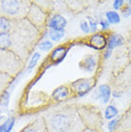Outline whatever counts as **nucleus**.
Segmentation results:
<instances>
[{
    "mask_svg": "<svg viewBox=\"0 0 131 132\" xmlns=\"http://www.w3.org/2000/svg\"><path fill=\"white\" fill-rule=\"evenodd\" d=\"M42 37V33L30 23L27 18L12 19L9 32L0 35V50L15 54L26 63Z\"/></svg>",
    "mask_w": 131,
    "mask_h": 132,
    "instance_id": "obj_1",
    "label": "nucleus"
},
{
    "mask_svg": "<svg viewBox=\"0 0 131 132\" xmlns=\"http://www.w3.org/2000/svg\"><path fill=\"white\" fill-rule=\"evenodd\" d=\"M49 132H83V125L76 103L51 109L42 115Z\"/></svg>",
    "mask_w": 131,
    "mask_h": 132,
    "instance_id": "obj_2",
    "label": "nucleus"
},
{
    "mask_svg": "<svg viewBox=\"0 0 131 132\" xmlns=\"http://www.w3.org/2000/svg\"><path fill=\"white\" fill-rule=\"evenodd\" d=\"M76 105L85 128L98 132H104V117L101 109L89 103H76Z\"/></svg>",
    "mask_w": 131,
    "mask_h": 132,
    "instance_id": "obj_3",
    "label": "nucleus"
},
{
    "mask_svg": "<svg viewBox=\"0 0 131 132\" xmlns=\"http://www.w3.org/2000/svg\"><path fill=\"white\" fill-rule=\"evenodd\" d=\"M32 1L30 0H0V16L11 19L26 18Z\"/></svg>",
    "mask_w": 131,
    "mask_h": 132,
    "instance_id": "obj_4",
    "label": "nucleus"
},
{
    "mask_svg": "<svg viewBox=\"0 0 131 132\" xmlns=\"http://www.w3.org/2000/svg\"><path fill=\"white\" fill-rule=\"evenodd\" d=\"M26 63L15 54L10 51L0 50V74H7L15 79Z\"/></svg>",
    "mask_w": 131,
    "mask_h": 132,
    "instance_id": "obj_5",
    "label": "nucleus"
},
{
    "mask_svg": "<svg viewBox=\"0 0 131 132\" xmlns=\"http://www.w3.org/2000/svg\"><path fill=\"white\" fill-rule=\"evenodd\" d=\"M109 85L112 88L114 97H121L131 90V64L129 63L122 70L110 76Z\"/></svg>",
    "mask_w": 131,
    "mask_h": 132,
    "instance_id": "obj_6",
    "label": "nucleus"
},
{
    "mask_svg": "<svg viewBox=\"0 0 131 132\" xmlns=\"http://www.w3.org/2000/svg\"><path fill=\"white\" fill-rule=\"evenodd\" d=\"M50 14L51 13H48L47 12L42 10L38 5H36L34 1H32L26 18L30 23L43 34L46 32V23Z\"/></svg>",
    "mask_w": 131,
    "mask_h": 132,
    "instance_id": "obj_7",
    "label": "nucleus"
},
{
    "mask_svg": "<svg viewBox=\"0 0 131 132\" xmlns=\"http://www.w3.org/2000/svg\"><path fill=\"white\" fill-rule=\"evenodd\" d=\"M96 77L90 78H80L69 83L72 94L76 97H82L88 94L96 84Z\"/></svg>",
    "mask_w": 131,
    "mask_h": 132,
    "instance_id": "obj_8",
    "label": "nucleus"
},
{
    "mask_svg": "<svg viewBox=\"0 0 131 132\" xmlns=\"http://www.w3.org/2000/svg\"><path fill=\"white\" fill-rule=\"evenodd\" d=\"M113 61H112V67H111V74L115 75L118 72H120L121 70H122L125 66H127L129 64V59H128V53L126 46L120 47L118 49H116L114 55H113Z\"/></svg>",
    "mask_w": 131,
    "mask_h": 132,
    "instance_id": "obj_9",
    "label": "nucleus"
},
{
    "mask_svg": "<svg viewBox=\"0 0 131 132\" xmlns=\"http://www.w3.org/2000/svg\"><path fill=\"white\" fill-rule=\"evenodd\" d=\"M67 19L59 13H52L46 23V28L49 30H65Z\"/></svg>",
    "mask_w": 131,
    "mask_h": 132,
    "instance_id": "obj_10",
    "label": "nucleus"
},
{
    "mask_svg": "<svg viewBox=\"0 0 131 132\" xmlns=\"http://www.w3.org/2000/svg\"><path fill=\"white\" fill-rule=\"evenodd\" d=\"M98 55L96 54H87L82 57L79 62V69L86 73H93L97 69L99 63Z\"/></svg>",
    "mask_w": 131,
    "mask_h": 132,
    "instance_id": "obj_11",
    "label": "nucleus"
},
{
    "mask_svg": "<svg viewBox=\"0 0 131 132\" xmlns=\"http://www.w3.org/2000/svg\"><path fill=\"white\" fill-rule=\"evenodd\" d=\"M72 95V91H71L69 84H63V85L58 86L56 88L53 90L51 94V100L55 102H60L66 101Z\"/></svg>",
    "mask_w": 131,
    "mask_h": 132,
    "instance_id": "obj_12",
    "label": "nucleus"
},
{
    "mask_svg": "<svg viewBox=\"0 0 131 132\" xmlns=\"http://www.w3.org/2000/svg\"><path fill=\"white\" fill-rule=\"evenodd\" d=\"M88 44L95 50H105L107 47V36L104 33L92 34L88 39Z\"/></svg>",
    "mask_w": 131,
    "mask_h": 132,
    "instance_id": "obj_13",
    "label": "nucleus"
},
{
    "mask_svg": "<svg viewBox=\"0 0 131 132\" xmlns=\"http://www.w3.org/2000/svg\"><path fill=\"white\" fill-rule=\"evenodd\" d=\"M18 132H49L42 116L37 117Z\"/></svg>",
    "mask_w": 131,
    "mask_h": 132,
    "instance_id": "obj_14",
    "label": "nucleus"
},
{
    "mask_svg": "<svg viewBox=\"0 0 131 132\" xmlns=\"http://www.w3.org/2000/svg\"><path fill=\"white\" fill-rule=\"evenodd\" d=\"M107 36V47L106 49L113 51L114 49H118L120 47H122L125 45L126 39L120 34L114 33H108L106 35Z\"/></svg>",
    "mask_w": 131,
    "mask_h": 132,
    "instance_id": "obj_15",
    "label": "nucleus"
},
{
    "mask_svg": "<svg viewBox=\"0 0 131 132\" xmlns=\"http://www.w3.org/2000/svg\"><path fill=\"white\" fill-rule=\"evenodd\" d=\"M69 49H70V47L66 46V45H60V46H58L55 49H53L49 56V60L51 63L59 64L61 62L65 59Z\"/></svg>",
    "mask_w": 131,
    "mask_h": 132,
    "instance_id": "obj_16",
    "label": "nucleus"
},
{
    "mask_svg": "<svg viewBox=\"0 0 131 132\" xmlns=\"http://www.w3.org/2000/svg\"><path fill=\"white\" fill-rule=\"evenodd\" d=\"M116 132H131V112L126 110L120 118L119 127Z\"/></svg>",
    "mask_w": 131,
    "mask_h": 132,
    "instance_id": "obj_17",
    "label": "nucleus"
},
{
    "mask_svg": "<svg viewBox=\"0 0 131 132\" xmlns=\"http://www.w3.org/2000/svg\"><path fill=\"white\" fill-rule=\"evenodd\" d=\"M112 95V88L108 83H103L99 86L98 96L102 103H107Z\"/></svg>",
    "mask_w": 131,
    "mask_h": 132,
    "instance_id": "obj_18",
    "label": "nucleus"
},
{
    "mask_svg": "<svg viewBox=\"0 0 131 132\" xmlns=\"http://www.w3.org/2000/svg\"><path fill=\"white\" fill-rule=\"evenodd\" d=\"M66 6L73 13H80L89 6V1H66Z\"/></svg>",
    "mask_w": 131,
    "mask_h": 132,
    "instance_id": "obj_19",
    "label": "nucleus"
},
{
    "mask_svg": "<svg viewBox=\"0 0 131 132\" xmlns=\"http://www.w3.org/2000/svg\"><path fill=\"white\" fill-rule=\"evenodd\" d=\"M13 79H14L13 78L7 74H0V99L5 92L6 88L10 85Z\"/></svg>",
    "mask_w": 131,
    "mask_h": 132,
    "instance_id": "obj_20",
    "label": "nucleus"
},
{
    "mask_svg": "<svg viewBox=\"0 0 131 132\" xmlns=\"http://www.w3.org/2000/svg\"><path fill=\"white\" fill-rule=\"evenodd\" d=\"M118 114H119V110L118 108L114 106L113 104H109L105 107V110H104V118L106 120H113L115 118H117L118 117Z\"/></svg>",
    "mask_w": 131,
    "mask_h": 132,
    "instance_id": "obj_21",
    "label": "nucleus"
},
{
    "mask_svg": "<svg viewBox=\"0 0 131 132\" xmlns=\"http://www.w3.org/2000/svg\"><path fill=\"white\" fill-rule=\"evenodd\" d=\"M15 123V117H10L0 125V132H11Z\"/></svg>",
    "mask_w": 131,
    "mask_h": 132,
    "instance_id": "obj_22",
    "label": "nucleus"
},
{
    "mask_svg": "<svg viewBox=\"0 0 131 132\" xmlns=\"http://www.w3.org/2000/svg\"><path fill=\"white\" fill-rule=\"evenodd\" d=\"M48 35L51 38V41L59 42L65 36V30H48Z\"/></svg>",
    "mask_w": 131,
    "mask_h": 132,
    "instance_id": "obj_23",
    "label": "nucleus"
},
{
    "mask_svg": "<svg viewBox=\"0 0 131 132\" xmlns=\"http://www.w3.org/2000/svg\"><path fill=\"white\" fill-rule=\"evenodd\" d=\"M105 18L110 24H119L121 22V15L116 11H108L105 13Z\"/></svg>",
    "mask_w": 131,
    "mask_h": 132,
    "instance_id": "obj_24",
    "label": "nucleus"
},
{
    "mask_svg": "<svg viewBox=\"0 0 131 132\" xmlns=\"http://www.w3.org/2000/svg\"><path fill=\"white\" fill-rule=\"evenodd\" d=\"M40 56H40L39 52H35V53L32 55V57H31V60H30L29 64L27 65V69H26L27 72L28 73L31 72V71L36 67L37 62H38V60H40Z\"/></svg>",
    "mask_w": 131,
    "mask_h": 132,
    "instance_id": "obj_25",
    "label": "nucleus"
},
{
    "mask_svg": "<svg viewBox=\"0 0 131 132\" xmlns=\"http://www.w3.org/2000/svg\"><path fill=\"white\" fill-rule=\"evenodd\" d=\"M37 46H38L39 50H41V51H43V52H47V51H50V50L53 49L54 43H53L51 40L44 39V40H41V41L38 43Z\"/></svg>",
    "mask_w": 131,
    "mask_h": 132,
    "instance_id": "obj_26",
    "label": "nucleus"
},
{
    "mask_svg": "<svg viewBox=\"0 0 131 132\" xmlns=\"http://www.w3.org/2000/svg\"><path fill=\"white\" fill-rule=\"evenodd\" d=\"M120 118H121V117H117V118L111 120V121L108 122L107 127H108L109 132L117 131V129H118V127H119V123H120Z\"/></svg>",
    "mask_w": 131,
    "mask_h": 132,
    "instance_id": "obj_27",
    "label": "nucleus"
},
{
    "mask_svg": "<svg viewBox=\"0 0 131 132\" xmlns=\"http://www.w3.org/2000/svg\"><path fill=\"white\" fill-rule=\"evenodd\" d=\"M87 22H88V24H89L91 33L95 34L96 32H97V30H98V22H97V20H96L94 17L87 16Z\"/></svg>",
    "mask_w": 131,
    "mask_h": 132,
    "instance_id": "obj_28",
    "label": "nucleus"
},
{
    "mask_svg": "<svg viewBox=\"0 0 131 132\" xmlns=\"http://www.w3.org/2000/svg\"><path fill=\"white\" fill-rule=\"evenodd\" d=\"M79 28H80V30L84 34L91 33L90 27H89V24H88V22H87V20H81V21L79 22Z\"/></svg>",
    "mask_w": 131,
    "mask_h": 132,
    "instance_id": "obj_29",
    "label": "nucleus"
},
{
    "mask_svg": "<svg viewBox=\"0 0 131 132\" xmlns=\"http://www.w3.org/2000/svg\"><path fill=\"white\" fill-rule=\"evenodd\" d=\"M121 13L124 17H128L131 15V6H129L127 3H125V5L122 7V9L121 10Z\"/></svg>",
    "mask_w": 131,
    "mask_h": 132,
    "instance_id": "obj_30",
    "label": "nucleus"
},
{
    "mask_svg": "<svg viewBox=\"0 0 131 132\" xmlns=\"http://www.w3.org/2000/svg\"><path fill=\"white\" fill-rule=\"evenodd\" d=\"M125 5V2L124 0H115L114 2H113V8H114V10L117 12L119 10H121L122 9V7Z\"/></svg>",
    "mask_w": 131,
    "mask_h": 132,
    "instance_id": "obj_31",
    "label": "nucleus"
},
{
    "mask_svg": "<svg viewBox=\"0 0 131 132\" xmlns=\"http://www.w3.org/2000/svg\"><path fill=\"white\" fill-rule=\"evenodd\" d=\"M100 25H101V28H102L103 31H106L109 29V27H110V23H109L107 19L106 18H102V19L100 20Z\"/></svg>",
    "mask_w": 131,
    "mask_h": 132,
    "instance_id": "obj_32",
    "label": "nucleus"
},
{
    "mask_svg": "<svg viewBox=\"0 0 131 132\" xmlns=\"http://www.w3.org/2000/svg\"><path fill=\"white\" fill-rule=\"evenodd\" d=\"M125 46H126V49H127L129 62H130V64H131V35L129 36H128V38L126 39V43H125Z\"/></svg>",
    "mask_w": 131,
    "mask_h": 132,
    "instance_id": "obj_33",
    "label": "nucleus"
},
{
    "mask_svg": "<svg viewBox=\"0 0 131 132\" xmlns=\"http://www.w3.org/2000/svg\"><path fill=\"white\" fill-rule=\"evenodd\" d=\"M112 52L113 51H111V50H108V49H105L104 51H103V53H102V59L103 60H108L109 57L112 56Z\"/></svg>",
    "mask_w": 131,
    "mask_h": 132,
    "instance_id": "obj_34",
    "label": "nucleus"
},
{
    "mask_svg": "<svg viewBox=\"0 0 131 132\" xmlns=\"http://www.w3.org/2000/svg\"><path fill=\"white\" fill-rule=\"evenodd\" d=\"M83 132H98V131H95V130H91V129L85 128V129H84V131H83Z\"/></svg>",
    "mask_w": 131,
    "mask_h": 132,
    "instance_id": "obj_35",
    "label": "nucleus"
},
{
    "mask_svg": "<svg viewBox=\"0 0 131 132\" xmlns=\"http://www.w3.org/2000/svg\"><path fill=\"white\" fill-rule=\"evenodd\" d=\"M127 110H128V111H130V112H131V102H130V104H129V106H128Z\"/></svg>",
    "mask_w": 131,
    "mask_h": 132,
    "instance_id": "obj_36",
    "label": "nucleus"
},
{
    "mask_svg": "<svg viewBox=\"0 0 131 132\" xmlns=\"http://www.w3.org/2000/svg\"><path fill=\"white\" fill-rule=\"evenodd\" d=\"M127 4L129 5V6H131V0H129V1H127Z\"/></svg>",
    "mask_w": 131,
    "mask_h": 132,
    "instance_id": "obj_37",
    "label": "nucleus"
},
{
    "mask_svg": "<svg viewBox=\"0 0 131 132\" xmlns=\"http://www.w3.org/2000/svg\"><path fill=\"white\" fill-rule=\"evenodd\" d=\"M130 35H131V34H130Z\"/></svg>",
    "mask_w": 131,
    "mask_h": 132,
    "instance_id": "obj_38",
    "label": "nucleus"
}]
</instances>
